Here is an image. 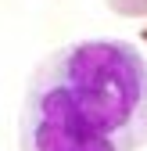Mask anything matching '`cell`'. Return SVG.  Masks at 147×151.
Returning a JSON list of instances; mask_svg holds the SVG:
<instances>
[{"instance_id":"obj_3","label":"cell","mask_w":147,"mask_h":151,"mask_svg":"<svg viewBox=\"0 0 147 151\" xmlns=\"http://www.w3.org/2000/svg\"><path fill=\"white\" fill-rule=\"evenodd\" d=\"M140 40H143V47H147V18H143V29H140Z\"/></svg>"},{"instance_id":"obj_1","label":"cell","mask_w":147,"mask_h":151,"mask_svg":"<svg viewBox=\"0 0 147 151\" xmlns=\"http://www.w3.org/2000/svg\"><path fill=\"white\" fill-rule=\"evenodd\" d=\"M22 151H140L147 58L126 40H76L32 68L18 111Z\"/></svg>"},{"instance_id":"obj_2","label":"cell","mask_w":147,"mask_h":151,"mask_svg":"<svg viewBox=\"0 0 147 151\" xmlns=\"http://www.w3.org/2000/svg\"><path fill=\"white\" fill-rule=\"evenodd\" d=\"M104 4L118 18H147V0H104Z\"/></svg>"}]
</instances>
